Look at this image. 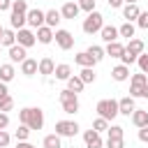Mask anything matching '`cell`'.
Returning <instances> with one entry per match:
<instances>
[{
    "label": "cell",
    "instance_id": "cell-8",
    "mask_svg": "<svg viewBox=\"0 0 148 148\" xmlns=\"http://www.w3.org/2000/svg\"><path fill=\"white\" fill-rule=\"evenodd\" d=\"M53 37H56V44H58L62 51H69V49L74 46V37H72L69 30H56Z\"/></svg>",
    "mask_w": 148,
    "mask_h": 148
},
{
    "label": "cell",
    "instance_id": "cell-5",
    "mask_svg": "<svg viewBox=\"0 0 148 148\" xmlns=\"http://www.w3.org/2000/svg\"><path fill=\"white\" fill-rule=\"evenodd\" d=\"M102 25H104V16L99 12H90L86 16V21H83V32L86 35H95V32L102 30Z\"/></svg>",
    "mask_w": 148,
    "mask_h": 148
},
{
    "label": "cell",
    "instance_id": "cell-38",
    "mask_svg": "<svg viewBox=\"0 0 148 148\" xmlns=\"http://www.w3.org/2000/svg\"><path fill=\"white\" fill-rule=\"evenodd\" d=\"M136 62H139L141 74H148V53H141V56L136 58Z\"/></svg>",
    "mask_w": 148,
    "mask_h": 148
},
{
    "label": "cell",
    "instance_id": "cell-27",
    "mask_svg": "<svg viewBox=\"0 0 148 148\" xmlns=\"http://www.w3.org/2000/svg\"><path fill=\"white\" fill-rule=\"evenodd\" d=\"M53 74H56V79H60V81H67V79L72 76V67H69V65H56Z\"/></svg>",
    "mask_w": 148,
    "mask_h": 148
},
{
    "label": "cell",
    "instance_id": "cell-11",
    "mask_svg": "<svg viewBox=\"0 0 148 148\" xmlns=\"http://www.w3.org/2000/svg\"><path fill=\"white\" fill-rule=\"evenodd\" d=\"M83 141H86V148H102V136L95 130H86L83 132Z\"/></svg>",
    "mask_w": 148,
    "mask_h": 148
},
{
    "label": "cell",
    "instance_id": "cell-42",
    "mask_svg": "<svg viewBox=\"0 0 148 148\" xmlns=\"http://www.w3.org/2000/svg\"><path fill=\"white\" fill-rule=\"evenodd\" d=\"M106 148H125V141L123 139H109L106 141Z\"/></svg>",
    "mask_w": 148,
    "mask_h": 148
},
{
    "label": "cell",
    "instance_id": "cell-14",
    "mask_svg": "<svg viewBox=\"0 0 148 148\" xmlns=\"http://www.w3.org/2000/svg\"><path fill=\"white\" fill-rule=\"evenodd\" d=\"M60 21H62V16H60L58 9H49V12H44V25H49L51 30H53Z\"/></svg>",
    "mask_w": 148,
    "mask_h": 148
},
{
    "label": "cell",
    "instance_id": "cell-13",
    "mask_svg": "<svg viewBox=\"0 0 148 148\" xmlns=\"http://www.w3.org/2000/svg\"><path fill=\"white\" fill-rule=\"evenodd\" d=\"M134 111H136L134 97H123V99H118V113H123V116H132Z\"/></svg>",
    "mask_w": 148,
    "mask_h": 148
},
{
    "label": "cell",
    "instance_id": "cell-52",
    "mask_svg": "<svg viewBox=\"0 0 148 148\" xmlns=\"http://www.w3.org/2000/svg\"><path fill=\"white\" fill-rule=\"evenodd\" d=\"M2 30H5V28H0V35H2Z\"/></svg>",
    "mask_w": 148,
    "mask_h": 148
},
{
    "label": "cell",
    "instance_id": "cell-10",
    "mask_svg": "<svg viewBox=\"0 0 148 148\" xmlns=\"http://www.w3.org/2000/svg\"><path fill=\"white\" fill-rule=\"evenodd\" d=\"M25 23L28 25H32V28H42L44 25V12L42 9H28V14H25Z\"/></svg>",
    "mask_w": 148,
    "mask_h": 148
},
{
    "label": "cell",
    "instance_id": "cell-21",
    "mask_svg": "<svg viewBox=\"0 0 148 148\" xmlns=\"http://www.w3.org/2000/svg\"><path fill=\"white\" fill-rule=\"evenodd\" d=\"M132 123H134L136 127H148V111L136 109V111L132 113Z\"/></svg>",
    "mask_w": 148,
    "mask_h": 148
},
{
    "label": "cell",
    "instance_id": "cell-12",
    "mask_svg": "<svg viewBox=\"0 0 148 148\" xmlns=\"http://www.w3.org/2000/svg\"><path fill=\"white\" fill-rule=\"evenodd\" d=\"M79 12H81V9H79V5H76V2H72V0H67V2L62 5V9H60V16H62V18L74 21V18L79 16Z\"/></svg>",
    "mask_w": 148,
    "mask_h": 148
},
{
    "label": "cell",
    "instance_id": "cell-31",
    "mask_svg": "<svg viewBox=\"0 0 148 148\" xmlns=\"http://www.w3.org/2000/svg\"><path fill=\"white\" fill-rule=\"evenodd\" d=\"M134 30H136V28H134V23H127V21H125V23L118 28V35H120V37H127V39H132V37H134Z\"/></svg>",
    "mask_w": 148,
    "mask_h": 148
},
{
    "label": "cell",
    "instance_id": "cell-48",
    "mask_svg": "<svg viewBox=\"0 0 148 148\" xmlns=\"http://www.w3.org/2000/svg\"><path fill=\"white\" fill-rule=\"evenodd\" d=\"M5 95H9V90H7V83L0 81V97H5Z\"/></svg>",
    "mask_w": 148,
    "mask_h": 148
},
{
    "label": "cell",
    "instance_id": "cell-25",
    "mask_svg": "<svg viewBox=\"0 0 148 148\" xmlns=\"http://www.w3.org/2000/svg\"><path fill=\"white\" fill-rule=\"evenodd\" d=\"M141 14V9L136 7V5H125L123 7V16L127 18V23H132V21H136V16Z\"/></svg>",
    "mask_w": 148,
    "mask_h": 148
},
{
    "label": "cell",
    "instance_id": "cell-43",
    "mask_svg": "<svg viewBox=\"0 0 148 148\" xmlns=\"http://www.w3.org/2000/svg\"><path fill=\"white\" fill-rule=\"evenodd\" d=\"M9 141H12V136H9L5 130H0V148H7V146H9Z\"/></svg>",
    "mask_w": 148,
    "mask_h": 148
},
{
    "label": "cell",
    "instance_id": "cell-51",
    "mask_svg": "<svg viewBox=\"0 0 148 148\" xmlns=\"http://www.w3.org/2000/svg\"><path fill=\"white\" fill-rule=\"evenodd\" d=\"M123 2H127V5H136V0H123Z\"/></svg>",
    "mask_w": 148,
    "mask_h": 148
},
{
    "label": "cell",
    "instance_id": "cell-39",
    "mask_svg": "<svg viewBox=\"0 0 148 148\" xmlns=\"http://www.w3.org/2000/svg\"><path fill=\"white\" fill-rule=\"evenodd\" d=\"M76 5H79V9H83V12H88V14L95 12V0H79Z\"/></svg>",
    "mask_w": 148,
    "mask_h": 148
},
{
    "label": "cell",
    "instance_id": "cell-15",
    "mask_svg": "<svg viewBox=\"0 0 148 148\" xmlns=\"http://www.w3.org/2000/svg\"><path fill=\"white\" fill-rule=\"evenodd\" d=\"M99 35H102V39L106 42V44H111V42H118V28H113V25H102V30H99Z\"/></svg>",
    "mask_w": 148,
    "mask_h": 148
},
{
    "label": "cell",
    "instance_id": "cell-26",
    "mask_svg": "<svg viewBox=\"0 0 148 148\" xmlns=\"http://www.w3.org/2000/svg\"><path fill=\"white\" fill-rule=\"evenodd\" d=\"M74 62H76V65H81V67H95V65H97V62H95V60H92L86 51L76 53V56H74Z\"/></svg>",
    "mask_w": 148,
    "mask_h": 148
},
{
    "label": "cell",
    "instance_id": "cell-4",
    "mask_svg": "<svg viewBox=\"0 0 148 148\" xmlns=\"http://www.w3.org/2000/svg\"><path fill=\"white\" fill-rule=\"evenodd\" d=\"M60 104H62V111L65 113H69V116H74L76 111H79V97H76V92H72V90H60Z\"/></svg>",
    "mask_w": 148,
    "mask_h": 148
},
{
    "label": "cell",
    "instance_id": "cell-47",
    "mask_svg": "<svg viewBox=\"0 0 148 148\" xmlns=\"http://www.w3.org/2000/svg\"><path fill=\"white\" fill-rule=\"evenodd\" d=\"M106 2H109V7H113V9L123 7V0H106Z\"/></svg>",
    "mask_w": 148,
    "mask_h": 148
},
{
    "label": "cell",
    "instance_id": "cell-33",
    "mask_svg": "<svg viewBox=\"0 0 148 148\" xmlns=\"http://www.w3.org/2000/svg\"><path fill=\"white\" fill-rule=\"evenodd\" d=\"M79 79H81L83 83H95V72H92V67H83L81 74H79Z\"/></svg>",
    "mask_w": 148,
    "mask_h": 148
},
{
    "label": "cell",
    "instance_id": "cell-20",
    "mask_svg": "<svg viewBox=\"0 0 148 148\" xmlns=\"http://www.w3.org/2000/svg\"><path fill=\"white\" fill-rule=\"evenodd\" d=\"M111 76H113V81H127L130 67H127V65H116V67L111 69Z\"/></svg>",
    "mask_w": 148,
    "mask_h": 148
},
{
    "label": "cell",
    "instance_id": "cell-40",
    "mask_svg": "<svg viewBox=\"0 0 148 148\" xmlns=\"http://www.w3.org/2000/svg\"><path fill=\"white\" fill-rule=\"evenodd\" d=\"M120 60H123V65H132V62H136V56H132V53H127V51H123V56H120Z\"/></svg>",
    "mask_w": 148,
    "mask_h": 148
},
{
    "label": "cell",
    "instance_id": "cell-2",
    "mask_svg": "<svg viewBox=\"0 0 148 148\" xmlns=\"http://www.w3.org/2000/svg\"><path fill=\"white\" fill-rule=\"evenodd\" d=\"M25 14H28V2L25 0H14L12 2V16H9V23L14 30H21L25 25Z\"/></svg>",
    "mask_w": 148,
    "mask_h": 148
},
{
    "label": "cell",
    "instance_id": "cell-44",
    "mask_svg": "<svg viewBox=\"0 0 148 148\" xmlns=\"http://www.w3.org/2000/svg\"><path fill=\"white\" fill-rule=\"evenodd\" d=\"M7 125H9V116H7V113H2V111H0V130H5V127H7Z\"/></svg>",
    "mask_w": 148,
    "mask_h": 148
},
{
    "label": "cell",
    "instance_id": "cell-17",
    "mask_svg": "<svg viewBox=\"0 0 148 148\" xmlns=\"http://www.w3.org/2000/svg\"><path fill=\"white\" fill-rule=\"evenodd\" d=\"M37 42L39 44H51L53 42V30L49 28V25H42V28H37Z\"/></svg>",
    "mask_w": 148,
    "mask_h": 148
},
{
    "label": "cell",
    "instance_id": "cell-34",
    "mask_svg": "<svg viewBox=\"0 0 148 148\" xmlns=\"http://www.w3.org/2000/svg\"><path fill=\"white\" fill-rule=\"evenodd\" d=\"M106 134H109V139H123V127L120 125H109V130H106Z\"/></svg>",
    "mask_w": 148,
    "mask_h": 148
},
{
    "label": "cell",
    "instance_id": "cell-53",
    "mask_svg": "<svg viewBox=\"0 0 148 148\" xmlns=\"http://www.w3.org/2000/svg\"><path fill=\"white\" fill-rule=\"evenodd\" d=\"M0 49H2V46H0Z\"/></svg>",
    "mask_w": 148,
    "mask_h": 148
},
{
    "label": "cell",
    "instance_id": "cell-24",
    "mask_svg": "<svg viewBox=\"0 0 148 148\" xmlns=\"http://www.w3.org/2000/svg\"><path fill=\"white\" fill-rule=\"evenodd\" d=\"M14 74H16V72H14V65H12V62L0 65V81H2V83H9V81L14 79Z\"/></svg>",
    "mask_w": 148,
    "mask_h": 148
},
{
    "label": "cell",
    "instance_id": "cell-32",
    "mask_svg": "<svg viewBox=\"0 0 148 148\" xmlns=\"http://www.w3.org/2000/svg\"><path fill=\"white\" fill-rule=\"evenodd\" d=\"M86 53H88V56H90V58H92V60H95V62H99V60H102V58H104V56H106V53H104V49H102V46H90V49H88V51H86Z\"/></svg>",
    "mask_w": 148,
    "mask_h": 148
},
{
    "label": "cell",
    "instance_id": "cell-9",
    "mask_svg": "<svg viewBox=\"0 0 148 148\" xmlns=\"http://www.w3.org/2000/svg\"><path fill=\"white\" fill-rule=\"evenodd\" d=\"M35 42H37V37H35V32H32V30H28V28H21V30L16 32V44H18V46H23V49H30Z\"/></svg>",
    "mask_w": 148,
    "mask_h": 148
},
{
    "label": "cell",
    "instance_id": "cell-16",
    "mask_svg": "<svg viewBox=\"0 0 148 148\" xmlns=\"http://www.w3.org/2000/svg\"><path fill=\"white\" fill-rule=\"evenodd\" d=\"M53 69H56V62H53L49 56H46V58H42V60L37 62V72H39V74H44V76H51V74H53Z\"/></svg>",
    "mask_w": 148,
    "mask_h": 148
},
{
    "label": "cell",
    "instance_id": "cell-18",
    "mask_svg": "<svg viewBox=\"0 0 148 148\" xmlns=\"http://www.w3.org/2000/svg\"><path fill=\"white\" fill-rule=\"evenodd\" d=\"M25 58H28V53H25L23 46H18V44L9 46V60H12V62H23Z\"/></svg>",
    "mask_w": 148,
    "mask_h": 148
},
{
    "label": "cell",
    "instance_id": "cell-30",
    "mask_svg": "<svg viewBox=\"0 0 148 148\" xmlns=\"http://www.w3.org/2000/svg\"><path fill=\"white\" fill-rule=\"evenodd\" d=\"M42 146H44V148H62V143H60V136H58V134H46V136H44V141H42Z\"/></svg>",
    "mask_w": 148,
    "mask_h": 148
},
{
    "label": "cell",
    "instance_id": "cell-41",
    "mask_svg": "<svg viewBox=\"0 0 148 148\" xmlns=\"http://www.w3.org/2000/svg\"><path fill=\"white\" fill-rule=\"evenodd\" d=\"M136 25H139V28H148V12H141V14L136 16Z\"/></svg>",
    "mask_w": 148,
    "mask_h": 148
},
{
    "label": "cell",
    "instance_id": "cell-49",
    "mask_svg": "<svg viewBox=\"0 0 148 148\" xmlns=\"http://www.w3.org/2000/svg\"><path fill=\"white\" fill-rule=\"evenodd\" d=\"M16 148H37V146H32V143H28V141H18Z\"/></svg>",
    "mask_w": 148,
    "mask_h": 148
},
{
    "label": "cell",
    "instance_id": "cell-35",
    "mask_svg": "<svg viewBox=\"0 0 148 148\" xmlns=\"http://www.w3.org/2000/svg\"><path fill=\"white\" fill-rule=\"evenodd\" d=\"M12 106H14V99H12V95H5V97H0V111H2V113L12 111Z\"/></svg>",
    "mask_w": 148,
    "mask_h": 148
},
{
    "label": "cell",
    "instance_id": "cell-7",
    "mask_svg": "<svg viewBox=\"0 0 148 148\" xmlns=\"http://www.w3.org/2000/svg\"><path fill=\"white\" fill-rule=\"evenodd\" d=\"M148 83V76L146 74H132V83H130V97H141V90L143 86Z\"/></svg>",
    "mask_w": 148,
    "mask_h": 148
},
{
    "label": "cell",
    "instance_id": "cell-45",
    "mask_svg": "<svg viewBox=\"0 0 148 148\" xmlns=\"http://www.w3.org/2000/svg\"><path fill=\"white\" fill-rule=\"evenodd\" d=\"M139 139L148 143V127H139Z\"/></svg>",
    "mask_w": 148,
    "mask_h": 148
},
{
    "label": "cell",
    "instance_id": "cell-29",
    "mask_svg": "<svg viewBox=\"0 0 148 148\" xmlns=\"http://www.w3.org/2000/svg\"><path fill=\"white\" fill-rule=\"evenodd\" d=\"M83 86H86V83H83L76 74L67 79V90H72V92H81V90H83Z\"/></svg>",
    "mask_w": 148,
    "mask_h": 148
},
{
    "label": "cell",
    "instance_id": "cell-6",
    "mask_svg": "<svg viewBox=\"0 0 148 148\" xmlns=\"http://www.w3.org/2000/svg\"><path fill=\"white\" fill-rule=\"evenodd\" d=\"M79 132V125L74 120H58L56 123V134L62 139V136H76Z\"/></svg>",
    "mask_w": 148,
    "mask_h": 148
},
{
    "label": "cell",
    "instance_id": "cell-50",
    "mask_svg": "<svg viewBox=\"0 0 148 148\" xmlns=\"http://www.w3.org/2000/svg\"><path fill=\"white\" fill-rule=\"evenodd\" d=\"M141 97H148V83L143 86V90H141Z\"/></svg>",
    "mask_w": 148,
    "mask_h": 148
},
{
    "label": "cell",
    "instance_id": "cell-23",
    "mask_svg": "<svg viewBox=\"0 0 148 148\" xmlns=\"http://www.w3.org/2000/svg\"><path fill=\"white\" fill-rule=\"evenodd\" d=\"M123 51H125V46H123L120 42H111V44H106V49H104V53L111 56V58H120Z\"/></svg>",
    "mask_w": 148,
    "mask_h": 148
},
{
    "label": "cell",
    "instance_id": "cell-19",
    "mask_svg": "<svg viewBox=\"0 0 148 148\" xmlns=\"http://www.w3.org/2000/svg\"><path fill=\"white\" fill-rule=\"evenodd\" d=\"M21 74H25V76H35V74H37V60L25 58V60L21 62Z\"/></svg>",
    "mask_w": 148,
    "mask_h": 148
},
{
    "label": "cell",
    "instance_id": "cell-46",
    "mask_svg": "<svg viewBox=\"0 0 148 148\" xmlns=\"http://www.w3.org/2000/svg\"><path fill=\"white\" fill-rule=\"evenodd\" d=\"M12 2H14V0H0V12H5V9H12Z\"/></svg>",
    "mask_w": 148,
    "mask_h": 148
},
{
    "label": "cell",
    "instance_id": "cell-22",
    "mask_svg": "<svg viewBox=\"0 0 148 148\" xmlns=\"http://www.w3.org/2000/svg\"><path fill=\"white\" fill-rule=\"evenodd\" d=\"M125 51H127V53H132V56H136V58H139V56H141V53H143V42H141V39H134V37H132V39H130V44H127V46H125Z\"/></svg>",
    "mask_w": 148,
    "mask_h": 148
},
{
    "label": "cell",
    "instance_id": "cell-36",
    "mask_svg": "<svg viewBox=\"0 0 148 148\" xmlns=\"http://www.w3.org/2000/svg\"><path fill=\"white\" fill-rule=\"evenodd\" d=\"M30 127H25V125H18V130H16V139L18 141H28V136H30Z\"/></svg>",
    "mask_w": 148,
    "mask_h": 148
},
{
    "label": "cell",
    "instance_id": "cell-1",
    "mask_svg": "<svg viewBox=\"0 0 148 148\" xmlns=\"http://www.w3.org/2000/svg\"><path fill=\"white\" fill-rule=\"evenodd\" d=\"M18 120H21V125H25L30 130H42L44 127V111L39 106H25L18 111Z\"/></svg>",
    "mask_w": 148,
    "mask_h": 148
},
{
    "label": "cell",
    "instance_id": "cell-28",
    "mask_svg": "<svg viewBox=\"0 0 148 148\" xmlns=\"http://www.w3.org/2000/svg\"><path fill=\"white\" fill-rule=\"evenodd\" d=\"M16 44V32L14 30H2L0 35V46H14Z\"/></svg>",
    "mask_w": 148,
    "mask_h": 148
},
{
    "label": "cell",
    "instance_id": "cell-37",
    "mask_svg": "<svg viewBox=\"0 0 148 148\" xmlns=\"http://www.w3.org/2000/svg\"><path fill=\"white\" fill-rule=\"evenodd\" d=\"M92 130H95V132H104V130H109V123H106L104 118H99V116H97V118H95V123H92Z\"/></svg>",
    "mask_w": 148,
    "mask_h": 148
},
{
    "label": "cell",
    "instance_id": "cell-3",
    "mask_svg": "<svg viewBox=\"0 0 148 148\" xmlns=\"http://www.w3.org/2000/svg\"><path fill=\"white\" fill-rule=\"evenodd\" d=\"M97 113L99 118H104L106 123L113 120L118 116V99H99L97 102Z\"/></svg>",
    "mask_w": 148,
    "mask_h": 148
}]
</instances>
